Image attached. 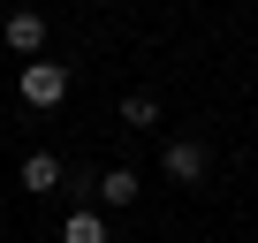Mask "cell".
Segmentation results:
<instances>
[{"mask_svg":"<svg viewBox=\"0 0 258 243\" xmlns=\"http://www.w3.org/2000/svg\"><path fill=\"white\" fill-rule=\"evenodd\" d=\"M16 91H23L31 106H61V99H69V69H61V61H31V69L16 76Z\"/></svg>","mask_w":258,"mask_h":243,"instance_id":"6da1fadb","label":"cell"},{"mask_svg":"<svg viewBox=\"0 0 258 243\" xmlns=\"http://www.w3.org/2000/svg\"><path fill=\"white\" fill-rule=\"evenodd\" d=\"M38 46H46V16H38V8H16V16H8V53H31V61H38Z\"/></svg>","mask_w":258,"mask_h":243,"instance_id":"7a4b0ae2","label":"cell"},{"mask_svg":"<svg viewBox=\"0 0 258 243\" xmlns=\"http://www.w3.org/2000/svg\"><path fill=\"white\" fill-rule=\"evenodd\" d=\"M167 175H175V183H198V175H205V145H198V137H175V145H167Z\"/></svg>","mask_w":258,"mask_h":243,"instance_id":"3957f363","label":"cell"},{"mask_svg":"<svg viewBox=\"0 0 258 243\" xmlns=\"http://www.w3.org/2000/svg\"><path fill=\"white\" fill-rule=\"evenodd\" d=\"M16 183H23V190H53V183H61V160H53V152H31V160L16 167Z\"/></svg>","mask_w":258,"mask_h":243,"instance_id":"277c9868","label":"cell"},{"mask_svg":"<svg viewBox=\"0 0 258 243\" xmlns=\"http://www.w3.org/2000/svg\"><path fill=\"white\" fill-rule=\"evenodd\" d=\"M61 243H106V220H99V213H84V205H76V213H69V220H61Z\"/></svg>","mask_w":258,"mask_h":243,"instance_id":"5b68a950","label":"cell"},{"mask_svg":"<svg viewBox=\"0 0 258 243\" xmlns=\"http://www.w3.org/2000/svg\"><path fill=\"white\" fill-rule=\"evenodd\" d=\"M129 198H137V175H129V167H114V175H99V205H129Z\"/></svg>","mask_w":258,"mask_h":243,"instance_id":"8992f818","label":"cell"},{"mask_svg":"<svg viewBox=\"0 0 258 243\" xmlns=\"http://www.w3.org/2000/svg\"><path fill=\"white\" fill-rule=\"evenodd\" d=\"M121 122H129V130H152V122H160V99L152 91H129L121 99Z\"/></svg>","mask_w":258,"mask_h":243,"instance_id":"52a82bcc","label":"cell"}]
</instances>
